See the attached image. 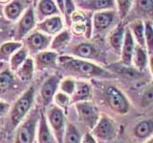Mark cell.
I'll return each instance as SVG.
<instances>
[{"label":"cell","mask_w":153,"mask_h":143,"mask_svg":"<svg viewBox=\"0 0 153 143\" xmlns=\"http://www.w3.org/2000/svg\"><path fill=\"white\" fill-rule=\"evenodd\" d=\"M60 64L66 71L74 75L81 77H98V78H111L114 76L100 67L93 63L81 59H76L72 57H61Z\"/></svg>","instance_id":"6da1fadb"},{"label":"cell","mask_w":153,"mask_h":143,"mask_svg":"<svg viewBox=\"0 0 153 143\" xmlns=\"http://www.w3.org/2000/svg\"><path fill=\"white\" fill-rule=\"evenodd\" d=\"M40 113L37 108L33 109L17 128L14 143H33L37 122L40 119Z\"/></svg>","instance_id":"7a4b0ae2"},{"label":"cell","mask_w":153,"mask_h":143,"mask_svg":"<svg viewBox=\"0 0 153 143\" xmlns=\"http://www.w3.org/2000/svg\"><path fill=\"white\" fill-rule=\"evenodd\" d=\"M33 98H35V88L32 86L17 99L16 104L13 105L11 114H10V121L13 127H16L30 111Z\"/></svg>","instance_id":"3957f363"},{"label":"cell","mask_w":153,"mask_h":143,"mask_svg":"<svg viewBox=\"0 0 153 143\" xmlns=\"http://www.w3.org/2000/svg\"><path fill=\"white\" fill-rule=\"evenodd\" d=\"M104 97L108 106L119 114H126L129 111L130 104L121 91L114 86H108L105 90Z\"/></svg>","instance_id":"277c9868"},{"label":"cell","mask_w":153,"mask_h":143,"mask_svg":"<svg viewBox=\"0 0 153 143\" xmlns=\"http://www.w3.org/2000/svg\"><path fill=\"white\" fill-rule=\"evenodd\" d=\"M48 120L54 131L57 143H63L65 135V117L62 110L57 106L51 107L47 112Z\"/></svg>","instance_id":"5b68a950"},{"label":"cell","mask_w":153,"mask_h":143,"mask_svg":"<svg viewBox=\"0 0 153 143\" xmlns=\"http://www.w3.org/2000/svg\"><path fill=\"white\" fill-rule=\"evenodd\" d=\"M76 108L80 120L89 129L94 128L99 121V111L96 106L88 101H83L76 103Z\"/></svg>","instance_id":"8992f818"},{"label":"cell","mask_w":153,"mask_h":143,"mask_svg":"<svg viewBox=\"0 0 153 143\" xmlns=\"http://www.w3.org/2000/svg\"><path fill=\"white\" fill-rule=\"evenodd\" d=\"M93 133L100 140L112 139L116 135V125L111 118L103 116L94 127Z\"/></svg>","instance_id":"52a82bcc"},{"label":"cell","mask_w":153,"mask_h":143,"mask_svg":"<svg viewBox=\"0 0 153 143\" xmlns=\"http://www.w3.org/2000/svg\"><path fill=\"white\" fill-rule=\"evenodd\" d=\"M116 12L108 10V11L96 12L93 15V32L100 33L106 31L112 26L116 19Z\"/></svg>","instance_id":"ba28073f"},{"label":"cell","mask_w":153,"mask_h":143,"mask_svg":"<svg viewBox=\"0 0 153 143\" xmlns=\"http://www.w3.org/2000/svg\"><path fill=\"white\" fill-rule=\"evenodd\" d=\"M59 78L56 75H53L46 79L42 84L39 94V101L43 106H48L52 102L53 98L55 97L56 89L59 87Z\"/></svg>","instance_id":"9c48e42d"},{"label":"cell","mask_w":153,"mask_h":143,"mask_svg":"<svg viewBox=\"0 0 153 143\" xmlns=\"http://www.w3.org/2000/svg\"><path fill=\"white\" fill-rule=\"evenodd\" d=\"M135 40L132 35V32L129 27L126 28V33H124V39L122 47V62L126 66H130L132 63V57L134 51H135Z\"/></svg>","instance_id":"30bf717a"},{"label":"cell","mask_w":153,"mask_h":143,"mask_svg":"<svg viewBox=\"0 0 153 143\" xmlns=\"http://www.w3.org/2000/svg\"><path fill=\"white\" fill-rule=\"evenodd\" d=\"M50 37L39 32H35L28 38V46L32 52H37L46 49L50 44Z\"/></svg>","instance_id":"8fae6325"},{"label":"cell","mask_w":153,"mask_h":143,"mask_svg":"<svg viewBox=\"0 0 153 143\" xmlns=\"http://www.w3.org/2000/svg\"><path fill=\"white\" fill-rule=\"evenodd\" d=\"M81 7L87 11H108L115 7L114 0H84Z\"/></svg>","instance_id":"7c38bea8"},{"label":"cell","mask_w":153,"mask_h":143,"mask_svg":"<svg viewBox=\"0 0 153 143\" xmlns=\"http://www.w3.org/2000/svg\"><path fill=\"white\" fill-rule=\"evenodd\" d=\"M92 94V89L88 83L84 81H79L76 82V90L74 94H72V102H83L87 101L91 97Z\"/></svg>","instance_id":"4fadbf2b"},{"label":"cell","mask_w":153,"mask_h":143,"mask_svg":"<svg viewBox=\"0 0 153 143\" xmlns=\"http://www.w3.org/2000/svg\"><path fill=\"white\" fill-rule=\"evenodd\" d=\"M37 27L42 32L49 35H55L62 29V21L59 16H53L39 23Z\"/></svg>","instance_id":"5bb4252c"},{"label":"cell","mask_w":153,"mask_h":143,"mask_svg":"<svg viewBox=\"0 0 153 143\" xmlns=\"http://www.w3.org/2000/svg\"><path fill=\"white\" fill-rule=\"evenodd\" d=\"M38 143H56V139L54 138V136L52 135L49 127H48L46 117L42 112L40 113V119H39Z\"/></svg>","instance_id":"9a60e30c"},{"label":"cell","mask_w":153,"mask_h":143,"mask_svg":"<svg viewBox=\"0 0 153 143\" xmlns=\"http://www.w3.org/2000/svg\"><path fill=\"white\" fill-rule=\"evenodd\" d=\"M73 54L82 58H96L99 52L91 43H79L73 48Z\"/></svg>","instance_id":"2e32d148"},{"label":"cell","mask_w":153,"mask_h":143,"mask_svg":"<svg viewBox=\"0 0 153 143\" xmlns=\"http://www.w3.org/2000/svg\"><path fill=\"white\" fill-rule=\"evenodd\" d=\"M124 33H126V29H124L122 24H120V25H118L114 29V31L110 35L109 44L115 51H122L123 43L124 39Z\"/></svg>","instance_id":"e0dca14e"},{"label":"cell","mask_w":153,"mask_h":143,"mask_svg":"<svg viewBox=\"0 0 153 143\" xmlns=\"http://www.w3.org/2000/svg\"><path fill=\"white\" fill-rule=\"evenodd\" d=\"M129 29L132 32L134 40H136L138 46L142 48H146V40H145V24L141 20L133 21L129 24Z\"/></svg>","instance_id":"ac0fdd59"},{"label":"cell","mask_w":153,"mask_h":143,"mask_svg":"<svg viewBox=\"0 0 153 143\" xmlns=\"http://www.w3.org/2000/svg\"><path fill=\"white\" fill-rule=\"evenodd\" d=\"M57 59V55L55 52H41L36 57L37 69H44L48 66L54 65Z\"/></svg>","instance_id":"d6986e66"},{"label":"cell","mask_w":153,"mask_h":143,"mask_svg":"<svg viewBox=\"0 0 153 143\" xmlns=\"http://www.w3.org/2000/svg\"><path fill=\"white\" fill-rule=\"evenodd\" d=\"M134 136L138 139H143L149 136L153 133V120L151 119H146L139 122L134 128Z\"/></svg>","instance_id":"ffe728a7"},{"label":"cell","mask_w":153,"mask_h":143,"mask_svg":"<svg viewBox=\"0 0 153 143\" xmlns=\"http://www.w3.org/2000/svg\"><path fill=\"white\" fill-rule=\"evenodd\" d=\"M35 25V15H33V9L30 8L26 12L25 15L21 19L19 23V29H18V38H21L26 33L31 30Z\"/></svg>","instance_id":"44dd1931"},{"label":"cell","mask_w":153,"mask_h":143,"mask_svg":"<svg viewBox=\"0 0 153 143\" xmlns=\"http://www.w3.org/2000/svg\"><path fill=\"white\" fill-rule=\"evenodd\" d=\"M132 61L137 69L140 71L145 70L147 64V54L145 50V48H142L140 46H137L134 51Z\"/></svg>","instance_id":"7402d4cb"},{"label":"cell","mask_w":153,"mask_h":143,"mask_svg":"<svg viewBox=\"0 0 153 143\" xmlns=\"http://www.w3.org/2000/svg\"><path fill=\"white\" fill-rule=\"evenodd\" d=\"M33 61L27 58L26 61L17 70V76L22 81H28L33 77Z\"/></svg>","instance_id":"603a6c76"},{"label":"cell","mask_w":153,"mask_h":143,"mask_svg":"<svg viewBox=\"0 0 153 143\" xmlns=\"http://www.w3.org/2000/svg\"><path fill=\"white\" fill-rule=\"evenodd\" d=\"M63 143H80V133L73 124L69 123L67 125Z\"/></svg>","instance_id":"cb8c5ba5"},{"label":"cell","mask_w":153,"mask_h":143,"mask_svg":"<svg viewBox=\"0 0 153 143\" xmlns=\"http://www.w3.org/2000/svg\"><path fill=\"white\" fill-rule=\"evenodd\" d=\"M71 38V35L68 31H63L61 32L57 36H56V38L53 40L52 43V49L55 51H60L63 48L68 44V42Z\"/></svg>","instance_id":"d4e9b609"},{"label":"cell","mask_w":153,"mask_h":143,"mask_svg":"<svg viewBox=\"0 0 153 143\" xmlns=\"http://www.w3.org/2000/svg\"><path fill=\"white\" fill-rule=\"evenodd\" d=\"M145 40L147 54L153 55V24L149 20L145 23Z\"/></svg>","instance_id":"484cf974"},{"label":"cell","mask_w":153,"mask_h":143,"mask_svg":"<svg viewBox=\"0 0 153 143\" xmlns=\"http://www.w3.org/2000/svg\"><path fill=\"white\" fill-rule=\"evenodd\" d=\"M40 13L43 15H52V14H56L59 13V9L56 6L53 0H40L39 5H38Z\"/></svg>","instance_id":"4316f807"},{"label":"cell","mask_w":153,"mask_h":143,"mask_svg":"<svg viewBox=\"0 0 153 143\" xmlns=\"http://www.w3.org/2000/svg\"><path fill=\"white\" fill-rule=\"evenodd\" d=\"M115 1L118 8V15L121 19H123L130 12L133 0H115Z\"/></svg>","instance_id":"83f0119b"},{"label":"cell","mask_w":153,"mask_h":143,"mask_svg":"<svg viewBox=\"0 0 153 143\" xmlns=\"http://www.w3.org/2000/svg\"><path fill=\"white\" fill-rule=\"evenodd\" d=\"M27 59V51L26 49H21L16 55H13L11 59V67L13 71H17L24 62Z\"/></svg>","instance_id":"f1b7e54d"},{"label":"cell","mask_w":153,"mask_h":143,"mask_svg":"<svg viewBox=\"0 0 153 143\" xmlns=\"http://www.w3.org/2000/svg\"><path fill=\"white\" fill-rule=\"evenodd\" d=\"M13 84V75L9 71L0 73V94L6 93Z\"/></svg>","instance_id":"f546056e"},{"label":"cell","mask_w":153,"mask_h":143,"mask_svg":"<svg viewBox=\"0 0 153 143\" xmlns=\"http://www.w3.org/2000/svg\"><path fill=\"white\" fill-rule=\"evenodd\" d=\"M21 48L20 43H5L0 48V57L6 59L9 55H11L14 51Z\"/></svg>","instance_id":"4dcf8cb0"},{"label":"cell","mask_w":153,"mask_h":143,"mask_svg":"<svg viewBox=\"0 0 153 143\" xmlns=\"http://www.w3.org/2000/svg\"><path fill=\"white\" fill-rule=\"evenodd\" d=\"M76 83L74 79L72 78H66L63 81H61L60 83V89L62 91V93H64L68 95H72L74 94L76 90Z\"/></svg>","instance_id":"1f68e13d"},{"label":"cell","mask_w":153,"mask_h":143,"mask_svg":"<svg viewBox=\"0 0 153 143\" xmlns=\"http://www.w3.org/2000/svg\"><path fill=\"white\" fill-rule=\"evenodd\" d=\"M21 12V7L18 3H12L6 8V13L8 17L14 19L16 18Z\"/></svg>","instance_id":"d6a6232c"},{"label":"cell","mask_w":153,"mask_h":143,"mask_svg":"<svg viewBox=\"0 0 153 143\" xmlns=\"http://www.w3.org/2000/svg\"><path fill=\"white\" fill-rule=\"evenodd\" d=\"M75 12V4L73 2V0H64V14L66 17V20L70 24L71 20V16L72 14Z\"/></svg>","instance_id":"836d02e7"},{"label":"cell","mask_w":153,"mask_h":143,"mask_svg":"<svg viewBox=\"0 0 153 143\" xmlns=\"http://www.w3.org/2000/svg\"><path fill=\"white\" fill-rule=\"evenodd\" d=\"M55 101L57 105H59V106L66 108L70 104L71 100L68 97V94H66L64 93H59V94H56Z\"/></svg>","instance_id":"e575fe53"},{"label":"cell","mask_w":153,"mask_h":143,"mask_svg":"<svg viewBox=\"0 0 153 143\" xmlns=\"http://www.w3.org/2000/svg\"><path fill=\"white\" fill-rule=\"evenodd\" d=\"M153 102V87L147 89L143 94L141 104L143 107H146Z\"/></svg>","instance_id":"d590c367"},{"label":"cell","mask_w":153,"mask_h":143,"mask_svg":"<svg viewBox=\"0 0 153 143\" xmlns=\"http://www.w3.org/2000/svg\"><path fill=\"white\" fill-rule=\"evenodd\" d=\"M137 7L143 12H150L153 10V0H137Z\"/></svg>","instance_id":"8d00e7d4"},{"label":"cell","mask_w":153,"mask_h":143,"mask_svg":"<svg viewBox=\"0 0 153 143\" xmlns=\"http://www.w3.org/2000/svg\"><path fill=\"white\" fill-rule=\"evenodd\" d=\"M86 16L85 13L82 12H74V13L72 14L71 16V20L75 22V23H79V22H84L86 20Z\"/></svg>","instance_id":"74e56055"},{"label":"cell","mask_w":153,"mask_h":143,"mask_svg":"<svg viewBox=\"0 0 153 143\" xmlns=\"http://www.w3.org/2000/svg\"><path fill=\"white\" fill-rule=\"evenodd\" d=\"M73 32L76 35H81L82 33H85L86 32V26L84 22H79V23H75L73 27Z\"/></svg>","instance_id":"f35d334b"},{"label":"cell","mask_w":153,"mask_h":143,"mask_svg":"<svg viewBox=\"0 0 153 143\" xmlns=\"http://www.w3.org/2000/svg\"><path fill=\"white\" fill-rule=\"evenodd\" d=\"M81 143H97V142H96L95 138L92 136V135H90V133H86Z\"/></svg>","instance_id":"ab89813d"},{"label":"cell","mask_w":153,"mask_h":143,"mask_svg":"<svg viewBox=\"0 0 153 143\" xmlns=\"http://www.w3.org/2000/svg\"><path fill=\"white\" fill-rule=\"evenodd\" d=\"M9 109V104L0 101V114H3L7 112V110Z\"/></svg>","instance_id":"60d3db41"},{"label":"cell","mask_w":153,"mask_h":143,"mask_svg":"<svg viewBox=\"0 0 153 143\" xmlns=\"http://www.w3.org/2000/svg\"><path fill=\"white\" fill-rule=\"evenodd\" d=\"M56 4H57V7H59V11L64 13V0H56Z\"/></svg>","instance_id":"b9f144b4"},{"label":"cell","mask_w":153,"mask_h":143,"mask_svg":"<svg viewBox=\"0 0 153 143\" xmlns=\"http://www.w3.org/2000/svg\"><path fill=\"white\" fill-rule=\"evenodd\" d=\"M149 66H150V71H151V74H152V77H153V55H150Z\"/></svg>","instance_id":"7bdbcfd3"},{"label":"cell","mask_w":153,"mask_h":143,"mask_svg":"<svg viewBox=\"0 0 153 143\" xmlns=\"http://www.w3.org/2000/svg\"><path fill=\"white\" fill-rule=\"evenodd\" d=\"M146 143H153V137L151 138V139H149L147 142H146Z\"/></svg>","instance_id":"ee69618b"},{"label":"cell","mask_w":153,"mask_h":143,"mask_svg":"<svg viewBox=\"0 0 153 143\" xmlns=\"http://www.w3.org/2000/svg\"><path fill=\"white\" fill-rule=\"evenodd\" d=\"M33 2H35V3H36V2H37V0H33Z\"/></svg>","instance_id":"f6af8a7d"},{"label":"cell","mask_w":153,"mask_h":143,"mask_svg":"<svg viewBox=\"0 0 153 143\" xmlns=\"http://www.w3.org/2000/svg\"><path fill=\"white\" fill-rule=\"evenodd\" d=\"M0 139H1V136H0Z\"/></svg>","instance_id":"bcb514c9"},{"label":"cell","mask_w":153,"mask_h":143,"mask_svg":"<svg viewBox=\"0 0 153 143\" xmlns=\"http://www.w3.org/2000/svg\"><path fill=\"white\" fill-rule=\"evenodd\" d=\"M118 143H122V142H118Z\"/></svg>","instance_id":"7dc6e473"}]
</instances>
